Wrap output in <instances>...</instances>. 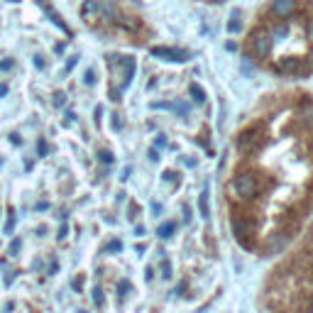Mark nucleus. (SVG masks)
<instances>
[{
    "mask_svg": "<svg viewBox=\"0 0 313 313\" xmlns=\"http://www.w3.org/2000/svg\"><path fill=\"white\" fill-rule=\"evenodd\" d=\"M274 37H286V27H284V25L274 27Z\"/></svg>",
    "mask_w": 313,
    "mask_h": 313,
    "instance_id": "obj_23",
    "label": "nucleus"
},
{
    "mask_svg": "<svg viewBox=\"0 0 313 313\" xmlns=\"http://www.w3.org/2000/svg\"><path fill=\"white\" fill-rule=\"evenodd\" d=\"M93 303H96V306H103V291H100L98 286L93 289Z\"/></svg>",
    "mask_w": 313,
    "mask_h": 313,
    "instance_id": "obj_17",
    "label": "nucleus"
},
{
    "mask_svg": "<svg viewBox=\"0 0 313 313\" xmlns=\"http://www.w3.org/2000/svg\"><path fill=\"white\" fill-rule=\"evenodd\" d=\"M64 100H66V96L59 91V93H54V105H64Z\"/></svg>",
    "mask_w": 313,
    "mask_h": 313,
    "instance_id": "obj_20",
    "label": "nucleus"
},
{
    "mask_svg": "<svg viewBox=\"0 0 313 313\" xmlns=\"http://www.w3.org/2000/svg\"><path fill=\"white\" fill-rule=\"evenodd\" d=\"M252 44H254V52H257L259 57H267L269 49H272V37H269V35H254Z\"/></svg>",
    "mask_w": 313,
    "mask_h": 313,
    "instance_id": "obj_6",
    "label": "nucleus"
},
{
    "mask_svg": "<svg viewBox=\"0 0 313 313\" xmlns=\"http://www.w3.org/2000/svg\"><path fill=\"white\" fill-rule=\"evenodd\" d=\"M78 64V57H71L69 61H66V71H74V66Z\"/></svg>",
    "mask_w": 313,
    "mask_h": 313,
    "instance_id": "obj_24",
    "label": "nucleus"
},
{
    "mask_svg": "<svg viewBox=\"0 0 313 313\" xmlns=\"http://www.w3.org/2000/svg\"><path fill=\"white\" fill-rule=\"evenodd\" d=\"M78 313H83V311H78Z\"/></svg>",
    "mask_w": 313,
    "mask_h": 313,
    "instance_id": "obj_37",
    "label": "nucleus"
},
{
    "mask_svg": "<svg viewBox=\"0 0 313 313\" xmlns=\"http://www.w3.org/2000/svg\"><path fill=\"white\" fill-rule=\"evenodd\" d=\"M122 250V242L120 240H110L108 242V252H120Z\"/></svg>",
    "mask_w": 313,
    "mask_h": 313,
    "instance_id": "obj_16",
    "label": "nucleus"
},
{
    "mask_svg": "<svg viewBox=\"0 0 313 313\" xmlns=\"http://www.w3.org/2000/svg\"><path fill=\"white\" fill-rule=\"evenodd\" d=\"M308 37L313 39V22H311V27H308Z\"/></svg>",
    "mask_w": 313,
    "mask_h": 313,
    "instance_id": "obj_35",
    "label": "nucleus"
},
{
    "mask_svg": "<svg viewBox=\"0 0 313 313\" xmlns=\"http://www.w3.org/2000/svg\"><path fill=\"white\" fill-rule=\"evenodd\" d=\"M117 117H120V115H113V127H115V130H120V120H117Z\"/></svg>",
    "mask_w": 313,
    "mask_h": 313,
    "instance_id": "obj_33",
    "label": "nucleus"
},
{
    "mask_svg": "<svg viewBox=\"0 0 313 313\" xmlns=\"http://www.w3.org/2000/svg\"><path fill=\"white\" fill-rule=\"evenodd\" d=\"M152 57H162V59H169V61H186L189 59V52L184 49H174V47H152L149 49Z\"/></svg>",
    "mask_w": 313,
    "mask_h": 313,
    "instance_id": "obj_2",
    "label": "nucleus"
},
{
    "mask_svg": "<svg viewBox=\"0 0 313 313\" xmlns=\"http://www.w3.org/2000/svg\"><path fill=\"white\" fill-rule=\"evenodd\" d=\"M162 147H167V137L164 135H159V137H156V142H154V149H162Z\"/></svg>",
    "mask_w": 313,
    "mask_h": 313,
    "instance_id": "obj_19",
    "label": "nucleus"
},
{
    "mask_svg": "<svg viewBox=\"0 0 313 313\" xmlns=\"http://www.w3.org/2000/svg\"><path fill=\"white\" fill-rule=\"evenodd\" d=\"M242 71H245V74H247V76H252V66H250V64H247V61H242Z\"/></svg>",
    "mask_w": 313,
    "mask_h": 313,
    "instance_id": "obj_28",
    "label": "nucleus"
},
{
    "mask_svg": "<svg viewBox=\"0 0 313 313\" xmlns=\"http://www.w3.org/2000/svg\"><path fill=\"white\" fill-rule=\"evenodd\" d=\"M198 211H201V218L208 220L211 218V203H208V186L201 191V198H198Z\"/></svg>",
    "mask_w": 313,
    "mask_h": 313,
    "instance_id": "obj_8",
    "label": "nucleus"
},
{
    "mask_svg": "<svg viewBox=\"0 0 313 313\" xmlns=\"http://www.w3.org/2000/svg\"><path fill=\"white\" fill-rule=\"evenodd\" d=\"M37 152H39V156H44V154H47V142H44V139H39V142H37Z\"/></svg>",
    "mask_w": 313,
    "mask_h": 313,
    "instance_id": "obj_22",
    "label": "nucleus"
},
{
    "mask_svg": "<svg viewBox=\"0 0 313 313\" xmlns=\"http://www.w3.org/2000/svg\"><path fill=\"white\" fill-rule=\"evenodd\" d=\"M100 115H103V108H96V122H100Z\"/></svg>",
    "mask_w": 313,
    "mask_h": 313,
    "instance_id": "obj_34",
    "label": "nucleus"
},
{
    "mask_svg": "<svg viewBox=\"0 0 313 313\" xmlns=\"http://www.w3.org/2000/svg\"><path fill=\"white\" fill-rule=\"evenodd\" d=\"M66 233H69V228H66V225H61V228H59V235H57V237H59V240H64V237H66Z\"/></svg>",
    "mask_w": 313,
    "mask_h": 313,
    "instance_id": "obj_25",
    "label": "nucleus"
},
{
    "mask_svg": "<svg viewBox=\"0 0 313 313\" xmlns=\"http://www.w3.org/2000/svg\"><path fill=\"white\" fill-rule=\"evenodd\" d=\"M35 66H37V69H44V59H42V57H35Z\"/></svg>",
    "mask_w": 313,
    "mask_h": 313,
    "instance_id": "obj_27",
    "label": "nucleus"
},
{
    "mask_svg": "<svg viewBox=\"0 0 313 313\" xmlns=\"http://www.w3.org/2000/svg\"><path fill=\"white\" fill-rule=\"evenodd\" d=\"M98 10H100V3H98V0H86L83 8H81V15H83V18H96Z\"/></svg>",
    "mask_w": 313,
    "mask_h": 313,
    "instance_id": "obj_10",
    "label": "nucleus"
},
{
    "mask_svg": "<svg viewBox=\"0 0 313 313\" xmlns=\"http://www.w3.org/2000/svg\"><path fill=\"white\" fill-rule=\"evenodd\" d=\"M228 30H230V32H240V30H242V10H240V8H233L230 20H228Z\"/></svg>",
    "mask_w": 313,
    "mask_h": 313,
    "instance_id": "obj_7",
    "label": "nucleus"
},
{
    "mask_svg": "<svg viewBox=\"0 0 313 313\" xmlns=\"http://www.w3.org/2000/svg\"><path fill=\"white\" fill-rule=\"evenodd\" d=\"M10 139H13V144H18V147L22 144V139H20V135H10Z\"/></svg>",
    "mask_w": 313,
    "mask_h": 313,
    "instance_id": "obj_31",
    "label": "nucleus"
},
{
    "mask_svg": "<svg viewBox=\"0 0 313 313\" xmlns=\"http://www.w3.org/2000/svg\"><path fill=\"white\" fill-rule=\"evenodd\" d=\"M293 8H296V0H274V5H272L276 18H289Z\"/></svg>",
    "mask_w": 313,
    "mask_h": 313,
    "instance_id": "obj_4",
    "label": "nucleus"
},
{
    "mask_svg": "<svg viewBox=\"0 0 313 313\" xmlns=\"http://www.w3.org/2000/svg\"><path fill=\"white\" fill-rule=\"evenodd\" d=\"M174 230H176V223H174V220H169V223H162V225H159L156 235H159L162 240H167L169 235H174Z\"/></svg>",
    "mask_w": 313,
    "mask_h": 313,
    "instance_id": "obj_11",
    "label": "nucleus"
},
{
    "mask_svg": "<svg viewBox=\"0 0 313 313\" xmlns=\"http://www.w3.org/2000/svg\"><path fill=\"white\" fill-rule=\"evenodd\" d=\"M15 230V218H13V211H10V218H8V223H5V233L10 235Z\"/></svg>",
    "mask_w": 313,
    "mask_h": 313,
    "instance_id": "obj_18",
    "label": "nucleus"
},
{
    "mask_svg": "<svg viewBox=\"0 0 313 313\" xmlns=\"http://www.w3.org/2000/svg\"><path fill=\"white\" fill-rule=\"evenodd\" d=\"M215 3H225V0H215Z\"/></svg>",
    "mask_w": 313,
    "mask_h": 313,
    "instance_id": "obj_36",
    "label": "nucleus"
},
{
    "mask_svg": "<svg viewBox=\"0 0 313 313\" xmlns=\"http://www.w3.org/2000/svg\"><path fill=\"white\" fill-rule=\"evenodd\" d=\"M3 96H8V86H5V83H0V98H3Z\"/></svg>",
    "mask_w": 313,
    "mask_h": 313,
    "instance_id": "obj_32",
    "label": "nucleus"
},
{
    "mask_svg": "<svg viewBox=\"0 0 313 313\" xmlns=\"http://www.w3.org/2000/svg\"><path fill=\"white\" fill-rule=\"evenodd\" d=\"M237 147H240V152H254L257 147H259V137H257V132H247V135H242L240 137V142H237Z\"/></svg>",
    "mask_w": 313,
    "mask_h": 313,
    "instance_id": "obj_5",
    "label": "nucleus"
},
{
    "mask_svg": "<svg viewBox=\"0 0 313 313\" xmlns=\"http://www.w3.org/2000/svg\"><path fill=\"white\" fill-rule=\"evenodd\" d=\"M189 93H191V98H194L196 103H206V93H203V88H201L198 83H191V86H189Z\"/></svg>",
    "mask_w": 313,
    "mask_h": 313,
    "instance_id": "obj_12",
    "label": "nucleus"
},
{
    "mask_svg": "<svg viewBox=\"0 0 313 313\" xmlns=\"http://www.w3.org/2000/svg\"><path fill=\"white\" fill-rule=\"evenodd\" d=\"M235 191H237V196H242V198H252V196L257 194V179H254L252 174H240V176L235 179Z\"/></svg>",
    "mask_w": 313,
    "mask_h": 313,
    "instance_id": "obj_1",
    "label": "nucleus"
},
{
    "mask_svg": "<svg viewBox=\"0 0 313 313\" xmlns=\"http://www.w3.org/2000/svg\"><path fill=\"white\" fill-rule=\"evenodd\" d=\"M98 159H100L103 164H113V162H115V156H113L110 152H105V149H103V152H98Z\"/></svg>",
    "mask_w": 313,
    "mask_h": 313,
    "instance_id": "obj_13",
    "label": "nucleus"
},
{
    "mask_svg": "<svg viewBox=\"0 0 313 313\" xmlns=\"http://www.w3.org/2000/svg\"><path fill=\"white\" fill-rule=\"evenodd\" d=\"M174 110H176V113H181V115H186V113H189V105H184V103H174Z\"/></svg>",
    "mask_w": 313,
    "mask_h": 313,
    "instance_id": "obj_21",
    "label": "nucleus"
},
{
    "mask_svg": "<svg viewBox=\"0 0 313 313\" xmlns=\"http://www.w3.org/2000/svg\"><path fill=\"white\" fill-rule=\"evenodd\" d=\"M83 83H86V86H93V83H96V71H93V69H86V74H83Z\"/></svg>",
    "mask_w": 313,
    "mask_h": 313,
    "instance_id": "obj_14",
    "label": "nucleus"
},
{
    "mask_svg": "<svg viewBox=\"0 0 313 313\" xmlns=\"http://www.w3.org/2000/svg\"><path fill=\"white\" fill-rule=\"evenodd\" d=\"M149 159H152V162H159V154H156V149H149Z\"/></svg>",
    "mask_w": 313,
    "mask_h": 313,
    "instance_id": "obj_26",
    "label": "nucleus"
},
{
    "mask_svg": "<svg viewBox=\"0 0 313 313\" xmlns=\"http://www.w3.org/2000/svg\"><path fill=\"white\" fill-rule=\"evenodd\" d=\"M279 71L289 74V76H296L303 71V59H296V57H286L279 61Z\"/></svg>",
    "mask_w": 313,
    "mask_h": 313,
    "instance_id": "obj_3",
    "label": "nucleus"
},
{
    "mask_svg": "<svg viewBox=\"0 0 313 313\" xmlns=\"http://www.w3.org/2000/svg\"><path fill=\"white\" fill-rule=\"evenodd\" d=\"M39 5H42V8L47 10V15L52 18V22H54V25H57V27H59L61 32H69V27H66V25H64V20H61V18H59V15L54 13V8H52V5H47L44 0H39Z\"/></svg>",
    "mask_w": 313,
    "mask_h": 313,
    "instance_id": "obj_9",
    "label": "nucleus"
},
{
    "mask_svg": "<svg viewBox=\"0 0 313 313\" xmlns=\"http://www.w3.org/2000/svg\"><path fill=\"white\" fill-rule=\"evenodd\" d=\"M20 247H22V240H20V237H13V242H10V250H8V252H10V254H18V252H20Z\"/></svg>",
    "mask_w": 313,
    "mask_h": 313,
    "instance_id": "obj_15",
    "label": "nucleus"
},
{
    "mask_svg": "<svg viewBox=\"0 0 313 313\" xmlns=\"http://www.w3.org/2000/svg\"><path fill=\"white\" fill-rule=\"evenodd\" d=\"M10 66H13V61H8V59H5V61H0V69H3V71H8Z\"/></svg>",
    "mask_w": 313,
    "mask_h": 313,
    "instance_id": "obj_30",
    "label": "nucleus"
},
{
    "mask_svg": "<svg viewBox=\"0 0 313 313\" xmlns=\"http://www.w3.org/2000/svg\"><path fill=\"white\" fill-rule=\"evenodd\" d=\"M164 276H167V279L172 276V264H169V262H164Z\"/></svg>",
    "mask_w": 313,
    "mask_h": 313,
    "instance_id": "obj_29",
    "label": "nucleus"
}]
</instances>
